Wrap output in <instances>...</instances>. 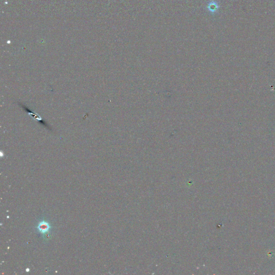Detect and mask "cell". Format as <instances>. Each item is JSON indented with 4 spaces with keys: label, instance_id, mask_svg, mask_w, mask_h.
<instances>
[{
    "label": "cell",
    "instance_id": "6da1fadb",
    "mask_svg": "<svg viewBox=\"0 0 275 275\" xmlns=\"http://www.w3.org/2000/svg\"><path fill=\"white\" fill-rule=\"evenodd\" d=\"M37 229L40 233L44 234L49 231L50 226L49 223L46 221H41L38 226Z\"/></svg>",
    "mask_w": 275,
    "mask_h": 275
}]
</instances>
